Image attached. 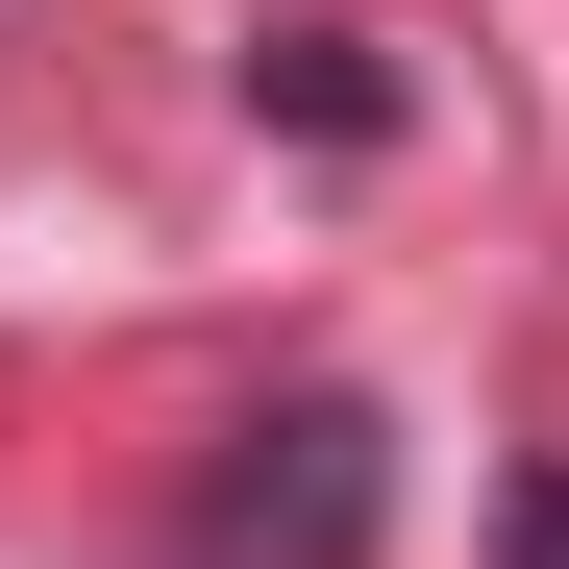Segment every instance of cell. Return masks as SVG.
I'll list each match as a JSON object with an SVG mask.
<instances>
[{
	"instance_id": "6da1fadb",
	"label": "cell",
	"mask_w": 569,
	"mask_h": 569,
	"mask_svg": "<svg viewBox=\"0 0 569 569\" xmlns=\"http://www.w3.org/2000/svg\"><path fill=\"white\" fill-rule=\"evenodd\" d=\"M371 545V421L298 397V421H248V470L199 496V569H347Z\"/></svg>"
},
{
	"instance_id": "7a4b0ae2",
	"label": "cell",
	"mask_w": 569,
	"mask_h": 569,
	"mask_svg": "<svg viewBox=\"0 0 569 569\" xmlns=\"http://www.w3.org/2000/svg\"><path fill=\"white\" fill-rule=\"evenodd\" d=\"M248 100H298L322 149H371V124H397V74H371V26H272V50H248Z\"/></svg>"
},
{
	"instance_id": "3957f363",
	"label": "cell",
	"mask_w": 569,
	"mask_h": 569,
	"mask_svg": "<svg viewBox=\"0 0 569 569\" xmlns=\"http://www.w3.org/2000/svg\"><path fill=\"white\" fill-rule=\"evenodd\" d=\"M496 569H569V470H520V520H496Z\"/></svg>"
}]
</instances>
